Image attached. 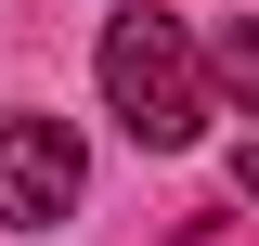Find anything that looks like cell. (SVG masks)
<instances>
[{
	"label": "cell",
	"mask_w": 259,
	"mask_h": 246,
	"mask_svg": "<svg viewBox=\"0 0 259 246\" xmlns=\"http://www.w3.org/2000/svg\"><path fill=\"white\" fill-rule=\"evenodd\" d=\"M233 194H259V143H246V155H233Z\"/></svg>",
	"instance_id": "277c9868"
},
{
	"label": "cell",
	"mask_w": 259,
	"mask_h": 246,
	"mask_svg": "<svg viewBox=\"0 0 259 246\" xmlns=\"http://www.w3.org/2000/svg\"><path fill=\"white\" fill-rule=\"evenodd\" d=\"M78 182H91V155H78L65 117H13L0 130V220H13V233H52V220L78 208Z\"/></svg>",
	"instance_id": "7a4b0ae2"
},
{
	"label": "cell",
	"mask_w": 259,
	"mask_h": 246,
	"mask_svg": "<svg viewBox=\"0 0 259 246\" xmlns=\"http://www.w3.org/2000/svg\"><path fill=\"white\" fill-rule=\"evenodd\" d=\"M104 104L130 117V143H156V155H182L207 130V78H194V52H182L168 13H117L104 26Z\"/></svg>",
	"instance_id": "6da1fadb"
},
{
	"label": "cell",
	"mask_w": 259,
	"mask_h": 246,
	"mask_svg": "<svg viewBox=\"0 0 259 246\" xmlns=\"http://www.w3.org/2000/svg\"><path fill=\"white\" fill-rule=\"evenodd\" d=\"M207 52H221V78H233V91H246V104H259V26H246V13H233V26H221V39H207Z\"/></svg>",
	"instance_id": "3957f363"
}]
</instances>
